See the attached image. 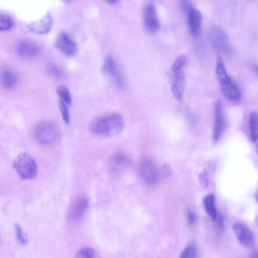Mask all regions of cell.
I'll use <instances>...</instances> for the list:
<instances>
[{
  "label": "cell",
  "instance_id": "cell-1",
  "mask_svg": "<svg viewBox=\"0 0 258 258\" xmlns=\"http://www.w3.org/2000/svg\"><path fill=\"white\" fill-rule=\"evenodd\" d=\"M123 128L122 117L118 113H111L98 117L92 120L90 125L91 132L101 137L117 135Z\"/></svg>",
  "mask_w": 258,
  "mask_h": 258
},
{
  "label": "cell",
  "instance_id": "cell-2",
  "mask_svg": "<svg viewBox=\"0 0 258 258\" xmlns=\"http://www.w3.org/2000/svg\"><path fill=\"white\" fill-rule=\"evenodd\" d=\"M216 73L224 96L229 100L238 102L241 100V91L228 75L224 62L220 55L216 61Z\"/></svg>",
  "mask_w": 258,
  "mask_h": 258
},
{
  "label": "cell",
  "instance_id": "cell-3",
  "mask_svg": "<svg viewBox=\"0 0 258 258\" xmlns=\"http://www.w3.org/2000/svg\"><path fill=\"white\" fill-rule=\"evenodd\" d=\"M186 58L182 55L174 61L171 68V90L175 98L178 101L182 99L184 86V70Z\"/></svg>",
  "mask_w": 258,
  "mask_h": 258
},
{
  "label": "cell",
  "instance_id": "cell-4",
  "mask_svg": "<svg viewBox=\"0 0 258 258\" xmlns=\"http://www.w3.org/2000/svg\"><path fill=\"white\" fill-rule=\"evenodd\" d=\"M33 135L35 141L42 145H50L59 139L60 132L57 126L50 121H42L35 127Z\"/></svg>",
  "mask_w": 258,
  "mask_h": 258
},
{
  "label": "cell",
  "instance_id": "cell-5",
  "mask_svg": "<svg viewBox=\"0 0 258 258\" xmlns=\"http://www.w3.org/2000/svg\"><path fill=\"white\" fill-rule=\"evenodd\" d=\"M13 167L22 179H32L37 175L36 162L27 153H21L17 157L14 162Z\"/></svg>",
  "mask_w": 258,
  "mask_h": 258
},
{
  "label": "cell",
  "instance_id": "cell-6",
  "mask_svg": "<svg viewBox=\"0 0 258 258\" xmlns=\"http://www.w3.org/2000/svg\"><path fill=\"white\" fill-rule=\"evenodd\" d=\"M210 39L214 47L224 53H230L231 48L229 38L225 31L220 26L213 25L210 30Z\"/></svg>",
  "mask_w": 258,
  "mask_h": 258
},
{
  "label": "cell",
  "instance_id": "cell-7",
  "mask_svg": "<svg viewBox=\"0 0 258 258\" xmlns=\"http://www.w3.org/2000/svg\"><path fill=\"white\" fill-rule=\"evenodd\" d=\"M139 174L148 185L155 186L159 181V173L155 164L149 159L143 160L139 165Z\"/></svg>",
  "mask_w": 258,
  "mask_h": 258
},
{
  "label": "cell",
  "instance_id": "cell-8",
  "mask_svg": "<svg viewBox=\"0 0 258 258\" xmlns=\"http://www.w3.org/2000/svg\"><path fill=\"white\" fill-rule=\"evenodd\" d=\"M55 46L67 56H73L77 51L78 46L76 42L64 31H61L57 34L55 41Z\"/></svg>",
  "mask_w": 258,
  "mask_h": 258
},
{
  "label": "cell",
  "instance_id": "cell-9",
  "mask_svg": "<svg viewBox=\"0 0 258 258\" xmlns=\"http://www.w3.org/2000/svg\"><path fill=\"white\" fill-rule=\"evenodd\" d=\"M103 71L108 75L114 84L122 87L124 84L123 75L116 62L111 55L105 57L102 67Z\"/></svg>",
  "mask_w": 258,
  "mask_h": 258
},
{
  "label": "cell",
  "instance_id": "cell-10",
  "mask_svg": "<svg viewBox=\"0 0 258 258\" xmlns=\"http://www.w3.org/2000/svg\"><path fill=\"white\" fill-rule=\"evenodd\" d=\"M143 21L145 28L148 32L154 33L158 30L160 22L153 4L148 3L145 7Z\"/></svg>",
  "mask_w": 258,
  "mask_h": 258
},
{
  "label": "cell",
  "instance_id": "cell-11",
  "mask_svg": "<svg viewBox=\"0 0 258 258\" xmlns=\"http://www.w3.org/2000/svg\"><path fill=\"white\" fill-rule=\"evenodd\" d=\"M89 202L87 197L82 196L75 200L69 211V218L76 222L80 220L88 211Z\"/></svg>",
  "mask_w": 258,
  "mask_h": 258
},
{
  "label": "cell",
  "instance_id": "cell-12",
  "mask_svg": "<svg viewBox=\"0 0 258 258\" xmlns=\"http://www.w3.org/2000/svg\"><path fill=\"white\" fill-rule=\"evenodd\" d=\"M233 230L237 241L241 245L249 246L253 244V233L246 224L241 222H235L233 225Z\"/></svg>",
  "mask_w": 258,
  "mask_h": 258
},
{
  "label": "cell",
  "instance_id": "cell-13",
  "mask_svg": "<svg viewBox=\"0 0 258 258\" xmlns=\"http://www.w3.org/2000/svg\"><path fill=\"white\" fill-rule=\"evenodd\" d=\"M53 19L51 14L47 12L40 19L29 23L27 27L31 32L36 34H45L51 29Z\"/></svg>",
  "mask_w": 258,
  "mask_h": 258
},
{
  "label": "cell",
  "instance_id": "cell-14",
  "mask_svg": "<svg viewBox=\"0 0 258 258\" xmlns=\"http://www.w3.org/2000/svg\"><path fill=\"white\" fill-rule=\"evenodd\" d=\"M224 126V118L221 102L217 100L215 104L214 123L213 139L217 143L219 140Z\"/></svg>",
  "mask_w": 258,
  "mask_h": 258
},
{
  "label": "cell",
  "instance_id": "cell-15",
  "mask_svg": "<svg viewBox=\"0 0 258 258\" xmlns=\"http://www.w3.org/2000/svg\"><path fill=\"white\" fill-rule=\"evenodd\" d=\"M16 50L17 54L20 56L32 57L39 53L40 47L36 42L33 41L23 39L17 43Z\"/></svg>",
  "mask_w": 258,
  "mask_h": 258
},
{
  "label": "cell",
  "instance_id": "cell-16",
  "mask_svg": "<svg viewBox=\"0 0 258 258\" xmlns=\"http://www.w3.org/2000/svg\"><path fill=\"white\" fill-rule=\"evenodd\" d=\"M189 31L194 36L199 35L201 25L202 17L201 12L194 6L186 13Z\"/></svg>",
  "mask_w": 258,
  "mask_h": 258
},
{
  "label": "cell",
  "instance_id": "cell-17",
  "mask_svg": "<svg viewBox=\"0 0 258 258\" xmlns=\"http://www.w3.org/2000/svg\"><path fill=\"white\" fill-rule=\"evenodd\" d=\"M128 157L122 153L114 154L110 160V169L112 172L117 174L124 170L130 165Z\"/></svg>",
  "mask_w": 258,
  "mask_h": 258
},
{
  "label": "cell",
  "instance_id": "cell-18",
  "mask_svg": "<svg viewBox=\"0 0 258 258\" xmlns=\"http://www.w3.org/2000/svg\"><path fill=\"white\" fill-rule=\"evenodd\" d=\"M17 81V76L13 70L6 68L2 70L1 83L3 88L7 90L11 89L16 86Z\"/></svg>",
  "mask_w": 258,
  "mask_h": 258
},
{
  "label": "cell",
  "instance_id": "cell-19",
  "mask_svg": "<svg viewBox=\"0 0 258 258\" xmlns=\"http://www.w3.org/2000/svg\"><path fill=\"white\" fill-rule=\"evenodd\" d=\"M203 206L207 214L213 221L216 219L218 213L215 205V198L213 194L207 195L203 199Z\"/></svg>",
  "mask_w": 258,
  "mask_h": 258
},
{
  "label": "cell",
  "instance_id": "cell-20",
  "mask_svg": "<svg viewBox=\"0 0 258 258\" xmlns=\"http://www.w3.org/2000/svg\"><path fill=\"white\" fill-rule=\"evenodd\" d=\"M249 131L251 140L253 143L258 140V113L252 112L249 115Z\"/></svg>",
  "mask_w": 258,
  "mask_h": 258
},
{
  "label": "cell",
  "instance_id": "cell-21",
  "mask_svg": "<svg viewBox=\"0 0 258 258\" xmlns=\"http://www.w3.org/2000/svg\"><path fill=\"white\" fill-rule=\"evenodd\" d=\"M75 258H101V257L95 249L89 247H84L77 252Z\"/></svg>",
  "mask_w": 258,
  "mask_h": 258
},
{
  "label": "cell",
  "instance_id": "cell-22",
  "mask_svg": "<svg viewBox=\"0 0 258 258\" xmlns=\"http://www.w3.org/2000/svg\"><path fill=\"white\" fill-rule=\"evenodd\" d=\"M56 92L60 100L68 105L71 104L72 96L69 90L66 86L62 85L58 86L56 88Z\"/></svg>",
  "mask_w": 258,
  "mask_h": 258
},
{
  "label": "cell",
  "instance_id": "cell-23",
  "mask_svg": "<svg viewBox=\"0 0 258 258\" xmlns=\"http://www.w3.org/2000/svg\"><path fill=\"white\" fill-rule=\"evenodd\" d=\"M14 24L13 18L6 14H0V30L6 31L11 29Z\"/></svg>",
  "mask_w": 258,
  "mask_h": 258
},
{
  "label": "cell",
  "instance_id": "cell-24",
  "mask_svg": "<svg viewBox=\"0 0 258 258\" xmlns=\"http://www.w3.org/2000/svg\"><path fill=\"white\" fill-rule=\"evenodd\" d=\"M46 72L49 76L55 79H61L63 76L62 69L53 63H49L46 67Z\"/></svg>",
  "mask_w": 258,
  "mask_h": 258
},
{
  "label": "cell",
  "instance_id": "cell-25",
  "mask_svg": "<svg viewBox=\"0 0 258 258\" xmlns=\"http://www.w3.org/2000/svg\"><path fill=\"white\" fill-rule=\"evenodd\" d=\"M197 248L194 243L187 245L181 252L179 258H197Z\"/></svg>",
  "mask_w": 258,
  "mask_h": 258
},
{
  "label": "cell",
  "instance_id": "cell-26",
  "mask_svg": "<svg viewBox=\"0 0 258 258\" xmlns=\"http://www.w3.org/2000/svg\"><path fill=\"white\" fill-rule=\"evenodd\" d=\"M58 104L63 121L68 124L70 120V115L67 104L59 99Z\"/></svg>",
  "mask_w": 258,
  "mask_h": 258
},
{
  "label": "cell",
  "instance_id": "cell-27",
  "mask_svg": "<svg viewBox=\"0 0 258 258\" xmlns=\"http://www.w3.org/2000/svg\"><path fill=\"white\" fill-rule=\"evenodd\" d=\"M14 228L17 240L21 244H26L28 242L27 236L21 226L18 224H15Z\"/></svg>",
  "mask_w": 258,
  "mask_h": 258
},
{
  "label": "cell",
  "instance_id": "cell-28",
  "mask_svg": "<svg viewBox=\"0 0 258 258\" xmlns=\"http://www.w3.org/2000/svg\"><path fill=\"white\" fill-rule=\"evenodd\" d=\"M199 181L204 187H207L209 184V178L207 170L204 169L199 175Z\"/></svg>",
  "mask_w": 258,
  "mask_h": 258
},
{
  "label": "cell",
  "instance_id": "cell-29",
  "mask_svg": "<svg viewBox=\"0 0 258 258\" xmlns=\"http://www.w3.org/2000/svg\"><path fill=\"white\" fill-rule=\"evenodd\" d=\"M187 224L189 226L194 225L197 219L196 214L195 211L191 208H188L187 211Z\"/></svg>",
  "mask_w": 258,
  "mask_h": 258
},
{
  "label": "cell",
  "instance_id": "cell-30",
  "mask_svg": "<svg viewBox=\"0 0 258 258\" xmlns=\"http://www.w3.org/2000/svg\"><path fill=\"white\" fill-rule=\"evenodd\" d=\"M214 221H216V227L219 231L221 232L224 230L225 222L224 217L222 215L218 214L217 217Z\"/></svg>",
  "mask_w": 258,
  "mask_h": 258
},
{
  "label": "cell",
  "instance_id": "cell-31",
  "mask_svg": "<svg viewBox=\"0 0 258 258\" xmlns=\"http://www.w3.org/2000/svg\"><path fill=\"white\" fill-rule=\"evenodd\" d=\"M162 175L165 178H168L172 174V170L168 164H165L161 168Z\"/></svg>",
  "mask_w": 258,
  "mask_h": 258
},
{
  "label": "cell",
  "instance_id": "cell-32",
  "mask_svg": "<svg viewBox=\"0 0 258 258\" xmlns=\"http://www.w3.org/2000/svg\"><path fill=\"white\" fill-rule=\"evenodd\" d=\"M181 6L185 13L188 11L193 7L191 3L188 1H182L181 2Z\"/></svg>",
  "mask_w": 258,
  "mask_h": 258
},
{
  "label": "cell",
  "instance_id": "cell-33",
  "mask_svg": "<svg viewBox=\"0 0 258 258\" xmlns=\"http://www.w3.org/2000/svg\"><path fill=\"white\" fill-rule=\"evenodd\" d=\"M249 258H258V251H254L252 252L249 255Z\"/></svg>",
  "mask_w": 258,
  "mask_h": 258
},
{
  "label": "cell",
  "instance_id": "cell-34",
  "mask_svg": "<svg viewBox=\"0 0 258 258\" xmlns=\"http://www.w3.org/2000/svg\"><path fill=\"white\" fill-rule=\"evenodd\" d=\"M106 2L110 4H114L117 2V1L116 0H108L106 1Z\"/></svg>",
  "mask_w": 258,
  "mask_h": 258
},
{
  "label": "cell",
  "instance_id": "cell-35",
  "mask_svg": "<svg viewBox=\"0 0 258 258\" xmlns=\"http://www.w3.org/2000/svg\"><path fill=\"white\" fill-rule=\"evenodd\" d=\"M255 200L256 201V202H257L258 203V188L256 191V193L255 194Z\"/></svg>",
  "mask_w": 258,
  "mask_h": 258
},
{
  "label": "cell",
  "instance_id": "cell-36",
  "mask_svg": "<svg viewBox=\"0 0 258 258\" xmlns=\"http://www.w3.org/2000/svg\"><path fill=\"white\" fill-rule=\"evenodd\" d=\"M255 221L256 224L258 227V215H257L256 217H255Z\"/></svg>",
  "mask_w": 258,
  "mask_h": 258
},
{
  "label": "cell",
  "instance_id": "cell-37",
  "mask_svg": "<svg viewBox=\"0 0 258 258\" xmlns=\"http://www.w3.org/2000/svg\"><path fill=\"white\" fill-rule=\"evenodd\" d=\"M254 69L257 72H258V66L257 65H255L254 66H253Z\"/></svg>",
  "mask_w": 258,
  "mask_h": 258
},
{
  "label": "cell",
  "instance_id": "cell-38",
  "mask_svg": "<svg viewBox=\"0 0 258 258\" xmlns=\"http://www.w3.org/2000/svg\"><path fill=\"white\" fill-rule=\"evenodd\" d=\"M256 152H257V156H258V144L256 145Z\"/></svg>",
  "mask_w": 258,
  "mask_h": 258
}]
</instances>
